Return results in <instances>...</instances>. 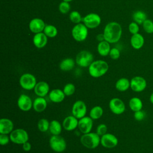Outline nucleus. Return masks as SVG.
I'll use <instances>...</instances> for the list:
<instances>
[{
	"instance_id": "nucleus-21",
	"label": "nucleus",
	"mask_w": 153,
	"mask_h": 153,
	"mask_svg": "<svg viewBox=\"0 0 153 153\" xmlns=\"http://www.w3.org/2000/svg\"><path fill=\"white\" fill-rule=\"evenodd\" d=\"M47 36L43 32L35 33L33 38V42L34 45L38 48L44 47L47 43Z\"/></svg>"
},
{
	"instance_id": "nucleus-45",
	"label": "nucleus",
	"mask_w": 153,
	"mask_h": 153,
	"mask_svg": "<svg viewBox=\"0 0 153 153\" xmlns=\"http://www.w3.org/2000/svg\"><path fill=\"white\" fill-rule=\"evenodd\" d=\"M73 1V0H63V1H66V2H71V1Z\"/></svg>"
},
{
	"instance_id": "nucleus-5",
	"label": "nucleus",
	"mask_w": 153,
	"mask_h": 153,
	"mask_svg": "<svg viewBox=\"0 0 153 153\" xmlns=\"http://www.w3.org/2000/svg\"><path fill=\"white\" fill-rule=\"evenodd\" d=\"M93 62V55L87 50H82L76 56L75 62L80 67H88Z\"/></svg>"
},
{
	"instance_id": "nucleus-33",
	"label": "nucleus",
	"mask_w": 153,
	"mask_h": 153,
	"mask_svg": "<svg viewBox=\"0 0 153 153\" xmlns=\"http://www.w3.org/2000/svg\"><path fill=\"white\" fill-rule=\"evenodd\" d=\"M75 90L76 88L75 85L71 82L66 84L63 88V91L66 96H70L74 94L75 92Z\"/></svg>"
},
{
	"instance_id": "nucleus-9",
	"label": "nucleus",
	"mask_w": 153,
	"mask_h": 153,
	"mask_svg": "<svg viewBox=\"0 0 153 153\" xmlns=\"http://www.w3.org/2000/svg\"><path fill=\"white\" fill-rule=\"evenodd\" d=\"M87 113V106L85 103L81 100L74 102L72 107V114L75 117L79 120L84 117Z\"/></svg>"
},
{
	"instance_id": "nucleus-35",
	"label": "nucleus",
	"mask_w": 153,
	"mask_h": 153,
	"mask_svg": "<svg viewBox=\"0 0 153 153\" xmlns=\"http://www.w3.org/2000/svg\"><path fill=\"white\" fill-rule=\"evenodd\" d=\"M143 29L145 32L151 34L153 33V22L150 19H146L142 24Z\"/></svg>"
},
{
	"instance_id": "nucleus-31",
	"label": "nucleus",
	"mask_w": 153,
	"mask_h": 153,
	"mask_svg": "<svg viewBox=\"0 0 153 153\" xmlns=\"http://www.w3.org/2000/svg\"><path fill=\"white\" fill-rule=\"evenodd\" d=\"M44 33L46 35L47 37L54 38L57 35V29L53 25H45V27L44 30Z\"/></svg>"
},
{
	"instance_id": "nucleus-8",
	"label": "nucleus",
	"mask_w": 153,
	"mask_h": 153,
	"mask_svg": "<svg viewBox=\"0 0 153 153\" xmlns=\"http://www.w3.org/2000/svg\"><path fill=\"white\" fill-rule=\"evenodd\" d=\"M72 35L75 40L78 42L84 41L88 35V29L84 24L78 23L72 29Z\"/></svg>"
},
{
	"instance_id": "nucleus-17",
	"label": "nucleus",
	"mask_w": 153,
	"mask_h": 153,
	"mask_svg": "<svg viewBox=\"0 0 153 153\" xmlns=\"http://www.w3.org/2000/svg\"><path fill=\"white\" fill-rule=\"evenodd\" d=\"M34 92L38 97H45L49 93L50 86L45 81H39L36 83L35 88Z\"/></svg>"
},
{
	"instance_id": "nucleus-6",
	"label": "nucleus",
	"mask_w": 153,
	"mask_h": 153,
	"mask_svg": "<svg viewBox=\"0 0 153 153\" xmlns=\"http://www.w3.org/2000/svg\"><path fill=\"white\" fill-rule=\"evenodd\" d=\"M10 140L16 144L22 145L29 140L27 132L23 128H16L13 130L10 134Z\"/></svg>"
},
{
	"instance_id": "nucleus-18",
	"label": "nucleus",
	"mask_w": 153,
	"mask_h": 153,
	"mask_svg": "<svg viewBox=\"0 0 153 153\" xmlns=\"http://www.w3.org/2000/svg\"><path fill=\"white\" fill-rule=\"evenodd\" d=\"M78 125V119L74 115L66 117L63 121L62 126L63 128L67 131L74 130Z\"/></svg>"
},
{
	"instance_id": "nucleus-26",
	"label": "nucleus",
	"mask_w": 153,
	"mask_h": 153,
	"mask_svg": "<svg viewBox=\"0 0 153 153\" xmlns=\"http://www.w3.org/2000/svg\"><path fill=\"white\" fill-rule=\"evenodd\" d=\"M110 43L106 41L99 42L97 45V51L102 56H106L109 54L111 51Z\"/></svg>"
},
{
	"instance_id": "nucleus-40",
	"label": "nucleus",
	"mask_w": 153,
	"mask_h": 153,
	"mask_svg": "<svg viewBox=\"0 0 153 153\" xmlns=\"http://www.w3.org/2000/svg\"><path fill=\"white\" fill-rule=\"evenodd\" d=\"M109 55L112 59L117 60L120 56V51L117 48H112L111 49Z\"/></svg>"
},
{
	"instance_id": "nucleus-29",
	"label": "nucleus",
	"mask_w": 153,
	"mask_h": 153,
	"mask_svg": "<svg viewBox=\"0 0 153 153\" xmlns=\"http://www.w3.org/2000/svg\"><path fill=\"white\" fill-rule=\"evenodd\" d=\"M132 17L134 22L138 25H142L143 23L147 19L146 14L141 10H137L134 12L132 15Z\"/></svg>"
},
{
	"instance_id": "nucleus-20",
	"label": "nucleus",
	"mask_w": 153,
	"mask_h": 153,
	"mask_svg": "<svg viewBox=\"0 0 153 153\" xmlns=\"http://www.w3.org/2000/svg\"><path fill=\"white\" fill-rule=\"evenodd\" d=\"M65 94L63 91L60 88L53 89L48 93L50 100L54 103H60L65 99Z\"/></svg>"
},
{
	"instance_id": "nucleus-12",
	"label": "nucleus",
	"mask_w": 153,
	"mask_h": 153,
	"mask_svg": "<svg viewBox=\"0 0 153 153\" xmlns=\"http://www.w3.org/2000/svg\"><path fill=\"white\" fill-rule=\"evenodd\" d=\"M82 21L87 28L94 29L101 23L100 17L96 13H90L82 18Z\"/></svg>"
},
{
	"instance_id": "nucleus-7",
	"label": "nucleus",
	"mask_w": 153,
	"mask_h": 153,
	"mask_svg": "<svg viewBox=\"0 0 153 153\" xmlns=\"http://www.w3.org/2000/svg\"><path fill=\"white\" fill-rule=\"evenodd\" d=\"M36 83V79L35 76L30 73L23 74L21 75L19 79L20 87L26 90H31L34 89Z\"/></svg>"
},
{
	"instance_id": "nucleus-36",
	"label": "nucleus",
	"mask_w": 153,
	"mask_h": 153,
	"mask_svg": "<svg viewBox=\"0 0 153 153\" xmlns=\"http://www.w3.org/2000/svg\"><path fill=\"white\" fill-rule=\"evenodd\" d=\"M59 9L61 13L66 14L71 9V6L68 2L63 1L60 3L59 6Z\"/></svg>"
},
{
	"instance_id": "nucleus-42",
	"label": "nucleus",
	"mask_w": 153,
	"mask_h": 153,
	"mask_svg": "<svg viewBox=\"0 0 153 153\" xmlns=\"http://www.w3.org/2000/svg\"><path fill=\"white\" fill-rule=\"evenodd\" d=\"M22 145V149L25 152H28V151H30L31 148H32V145L31 144L27 141V142H26L25 143H24Z\"/></svg>"
},
{
	"instance_id": "nucleus-46",
	"label": "nucleus",
	"mask_w": 153,
	"mask_h": 153,
	"mask_svg": "<svg viewBox=\"0 0 153 153\" xmlns=\"http://www.w3.org/2000/svg\"><path fill=\"white\" fill-rule=\"evenodd\" d=\"M85 153H86V152H85Z\"/></svg>"
},
{
	"instance_id": "nucleus-10",
	"label": "nucleus",
	"mask_w": 153,
	"mask_h": 153,
	"mask_svg": "<svg viewBox=\"0 0 153 153\" xmlns=\"http://www.w3.org/2000/svg\"><path fill=\"white\" fill-rule=\"evenodd\" d=\"M109 108L111 111L115 115H120L126 111V105L124 102L117 97L112 98L109 102Z\"/></svg>"
},
{
	"instance_id": "nucleus-2",
	"label": "nucleus",
	"mask_w": 153,
	"mask_h": 153,
	"mask_svg": "<svg viewBox=\"0 0 153 153\" xmlns=\"http://www.w3.org/2000/svg\"><path fill=\"white\" fill-rule=\"evenodd\" d=\"M109 69L106 62L102 60L93 61L88 66V73L93 78H99L106 74Z\"/></svg>"
},
{
	"instance_id": "nucleus-28",
	"label": "nucleus",
	"mask_w": 153,
	"mask_h": 153,
	"mask_svg": "<svg viewBox=\"0 0 153 153\" xmlns=\"http://www.w3.org/2000/svg\"><path fill=\"white\" fill-rule=\"evenodd\" d=\"M62 127L59 121L53 120L50 122L49 131L52 135H60L62 132Z\"/></svg>"
},
{
	"instance_id": "nucleus-41",
	"label": "nucleus",
	"mask_w": 153,
	"mask_h": 153,
	"mask_svg": "<svg viewBox=\"0 0 153 153\" xmlns=\"http://www.w3.org/2000/svg\"><path fill=\"white\" fill-rule=\"evenodd\" d=\"M10 140V137L8 134H0V144L1 145H7Z\"/></svg>"
},
{
	"instance_id": "nucleus-3",
	"label": "nucleus",
	"mask_w": 153,
	"mask_h": 153,
	"mask_svg": "<svg viewBox=\"0 0 153 153\" xmlns=\"http://www.w3.org/2000/svg\"><path fill=\"white\" fill-rule=\"evenodd\" d=\"M80 142L84 146L88 149H94L100 143V136L97 133L89 132L81 136Z\"/></svg>"
},
{
	"instance_id": "nucleus-11",
	"label": "nucleus",
	"mask_w": 153,
	"mask_h": 153,
	"mask_svg": "<svg viewBox=\"0 0 153 153\" xmlns=\"http://www.w3.org/2000/svg\"><path fill=\"white\" fill-rule=\"evenodd\" d=\"M147 86L146 79L140 76L133 77L130 80V88L134 92H142Z\"/></svg>"
},
{
	"instance_id": "nucleus-43",
	"label": "nucleus",
	"mask_w": 153,
	"mask_h": 153,
	"mask_svg": "<svg viewBox=\"0 0 153 153\" xmlns=\"http://www.w3.org/2000/svg\"><path fill=\"white\" fill-rule=\"evenodd\" d=\"M96 38H97V40L99 41V42L105 41V37H104L103 33H99V34H98L97 35V36H96Z\"/></svg>"
},
{
	"instance_id": "nucleus-32",
	"label": "nucleus",
	"mask_w": 153,
	"mask_h": 153,
	"mask_svg": "<svg viewBox=\"0 0 153 153\" xmlns=\"http://www.w3.org/2000/svg\"><path fill=\"white\" fill-rule=\"evenodd\" d=\"M37 127L40 131L46 132L49 130L50 122L45 118H41L38 121Z\"/></svg>"
},
{
	"instance_id": "nucleus-34",
	"label": "nucleus",
	"mask_w": 153,
	"mask_h": 153,
	"mask_svg": "<svg viewBox=\"0 0 153 153\" xmlns=\"http://www.w3.org/2000/svg\"><path fill=\"white\" fill-rule=\"evenodd\" d=\"M69 19L72 22L78 24L82 21V18L81 17V16L79 12L76 11H73L69 14Z\"/></svg>"
},
{
	"instance_id": "nucleus-16",
	"label": "nucleus",
	"mask_w": 153,
	"mask_h": 153,
	"mask_svg": "<svg viewBox=\"0 0 153 153\" xmlns=\"http://www.w3.org/2000/svg\"><path fill=\"white\" fill-rule=\"evenodd\" d=\"M45 25L44 22L39 18L32 19L29 24V27L30 31L34 33H38L44 31Z\"/></svg>"
},
{
	"instance_id": "nucleus-25",
	"label": "nucleus",
	"mask_w": 153,
	"mask_h": 153,
	"mask_svg": "<svg viewBox=\"0 0 153 153\" xmlns=\"http://www.w3.org/2000/svg\"><path fill=\"white\" fill-rule=\"evenodd\" d=\"M75 63L73 59L66 58L60 62L59 68L63 71H70L74 68Z\"/></svg>"
},
{
	"instance_id": "nucleus-39",
	"label": "nucleus",
	"mask_w": 153,
	"mask_h": 153,
	"mask_svg": "<svg viewBox=\"0 0 153 153\" xmlns=\"http://www.w3.org/2000/svg\"><path fill=\"white\" fill-rule=\"evenodd\" d=\"M107 126L105 124H100L97 126L96 128V133L100 136H102L103 134H106L107 132Z\"/></svg>"
},
{
	"instance_id": "nucleus-44",
	"label": "nucleus",
	"mask_w": 153,
	"mask_h": 153,
	"mask_svg": "<svg viewBox=\"0 0 153 153\" xmlns=\"http://www.w3.org/2000/svg\"><path fill=\"white\" fill-rule=\"evenodd\" d=\"M149 100L152 104H153V92L151 93L149 97Z\"/></svg>"
},
{
	"instance_id": "nucleus-19",
	"label": "nucleus",
	"mask_w": 153,
	"mask_h": 153,
	"mask_svg": "<svg viewBox=\"0 0 153 153\" xmlns=\"http://www.w3.org/2000/svg\"><path fill=\"white\" fill-rule=\"evenodd\" d=\"M14 128L13 122L7 118L0 120V134H10Z\"/></svg>"
},
{
	"instance_id": "nucleus-22",
	"label": "nucleus",
	"mask_w": 153,
	"mask_h": 153,
	"mask_svg": "<svg viewBox=\"0 0 153 153\" xmlns=\"http://www.w3.org/2000/svg\"><path fill=\"white\" fill-rule=\"evenodd\" d=\"M145 39L143 36L137 33L134 35H132L130 38V44L131 47L135 50L140 49L144 45Z\"/></svg>"
},
{
	"instance_id": "nucleus-14",
	"label": "nucleus",
	"mask_w": 153,
	"mask_h": 153,
	"mask_svg": "<svg viewBox=\"0 0 153 153\" xmlns=\"http://www.w3.org/2000/svg\"><path fill=\"white\" fill-rule=\"evenodd\" d=\"M18 108L22 111H29L33 108V102L31 98L25 94L20 95L17 102Z\"/></svg>"
},
{
	"instance_id": "nucleus-15",
	"label": "nucleus",
	"mask_w": 153,
	"mask_h": 153,
	"mask_svg": "<svg viewBox=\"0 0 153 153\" xmlns=\"http://www.w3.org/2000/svg\"><path fill=\"white\" fill-rule=\"evenodd\" d=\"M93 126V119L90 117L85 116L78 120V127L79 131L82 134L91 132Z\"/></svg>"
},
{
	"instance_id": "nucleus-13",
	"label": "nucleus",
	"mask_w": 153,
	"mask_h": 153,
	"mask_svg": "<svg viewBox=\"0 0 153 153\" xmlns=\"http://www.w3.org/2000/svg\"><path fill=\"white\" fill-rule=\"evenodd\" d=\"M118 143V138L112 133H106L100 137V144L106 148H113Z\"/></svg>"
},
{
	"instance_id": "nucleus-27",
	"label": "nucleus",
	"mask_w": 153,
	"mask_h": 153,
	"mask_svg": "<svg viewBox=\"0 0 153 153\" xmlns=\"http://www.w3.org/2000/svg\"><path fill=\"white\" fill-rule=\"evenodd\" d=\"M128 105L130 109L132 111L136 112L142 109L143 103L140 98L137 97H133L130 99Z\"/></svg>"
},
{
	"instance_id": "nucleus-1",
	"label": "nucleus",
	"mask_w": 153,
	"mask_h": 153,
	"mask_svg": "<svg viewBox=\"0 0 153 153\" xmlns=\"http://www.w3.org/2000/svg\"><path fill=\"white\" fill-rule=\"evenodd\" d=\"M103 33L105 41L109 43H115L121 38L122 27L117 22H109L105 26Z\"/></svg>"
},
{
	"instance_id": "nucleus-23",
	"label": "nucleus",
	"mask_w": 153,
	"mask_h": 153,
	"mask_svg": "<svg viewBox=\"0 0 153 153\" xmlns=\"http://www.w3.org/2000/svg\"><path fill=\"white\" fill-rule=\"evenodd\" d=\"M47 106V100L43 97H37L33 102V108L37 112H43Z\"/></svg>"
},
{
	"instance_id": "nucleus-30",
	"label": "nucleus",
	"mask_w": 153,
	"mask_h": 153,
	"mask_svg": "<svg viewBox=\"0 0 153 153\" xmlns=\"http://www.w3.org/2000/svg\"><path fill=\"white\" fill-rule=\"evenodd\" d=\"M103 114V108L100 106H95L90 111L89 117H90L93 120H98L102 117Z\"/></svg>"
},
{
	"instance_id": "nucleus-37",
	"label": "nucleus",
	"mask_w": 153,
	"mask_h": 153,
	"mask_svg": "<svg viewBox=\"0 0 153 153\" xmlns=\"http://www.w3.org/2000/svg\"><path fill=\"white\" fill-rule=\"evenodd\" d=\"M133 117H134V118L135 119V120L138 121H141L145 118L146 113L144 111L141 109V110L134 112Z\"/></svg>"
},
{
	"instance_id": "nucleus-4",
	"label": "nucleus",
	"mask_w": 153,
	"mask_h": 153,
	"mask_svg": "<svg viewBox=\"0 0 153 153\" xmlns=\"http://www.w3.org/2000/svg\"><path fill=\"white\" fill-rule=\"evenodd\" d=\"M51 149L56 152H62L66 149L67 143L65 139L60 135H52L49 140Z\"/></svg>"
},
{
	"instance_id": "nucleus-24",
	"label": "nucleus",
	"mask_w": 153,
	"mask_h": 153,
	"mask_svg": "<svg viewBox=\"0 0 153 153\" xmlns=\"http://www.w3.org/2000/svg\"><path fill=\"white\" fill-rule=\"evenodd\" d=\"M115 87L119 91H126L130 88V81H129L127 78H121L117 81Z\"/></svg>"
},
{
	"instance_id": "nucleus-38",
	"label": "nucleus",
	"mask_w": 153,
	"mask_h": 153,
	"mask_svg": "<svg viewBox=\"0 0 153 153\" xmlns=\"http://www.w3.org/2000/svg\"><path fill=\"white\" fill-rule=\"evenodd\" d=\"M128 30L132 35L139 33V25L134 22H131L128 25Z\"/></svg>"
}]
</instances>
